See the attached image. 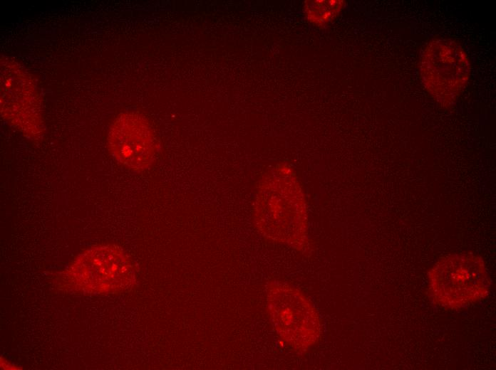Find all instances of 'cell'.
<instances>
[{
	"mask_svg": "<svg viewBox=\"0 0 496 370\" xmlns=\"http://www.w3.org/2000/svg\"><path fill=\"white\" fill-rule=\"evenodd\" d=\"M284 190L281 167L268 173L259 182L254 221L259 231L276 241L299 245L304 242L307 221L303 197L299 188Z\"/></svg>",
	"mask_w": 496,
	"mask_h": 370,
	"instance_id": "obj_1",
	"label": "cell"
},
{
	"mask_svg": "<svg viewBox=\"0 0 496 370\" xmlns=\"http://www.w3.org/2000/svg\"><path fill=\"white\" fill-rule=\"evenodd\" d=\"M491 280L482 258L458 253L440 259L428 273L432 301L447 309H460L489 294Z\"/></svg>",
	"mask_w": 496,
	"mask_h": 370,
	"instance_id": "obj_2",
	"label": "cell"
},
{
	"mask_svg": "<svg viewBox=\"0 0 496 370\" xmlns=\"http://www.w3.org/2000/svg\"><path fill=\"white\" fill-rule=\"evenodd\" d=\"M267 306L277 334L293 350L305 351L320 339L319 314L299 290L285 282H271L267 287Z\"/></svg>",
	"mask_w": 496,
	"mask_h": 370,
	"instance_id": "obj_3",
	"label": "cell"
},
{
	"mask_svg": "<svg viewBox=\"0 0 496 370\" xmlns=\"http://www.w3.org/2000/svg\"><path fill=\"white\" fill-rule=\"evenodd\" d=\"M471 65L463 46L449 38H437L423 50L420 60L421 81L440 104H454L465 88Z\"/></svg>",
	"mask_w": 496,
	"mask_h": 370,
	"instance_id": "obj_4",
	"label": "cell"
},
{
	"mask_svg": "<svg viewBox=\"0 0 496 370\" xmlns=\"http://www.w3.org/2000/svg\"><path fill=\"white\" fill-rule=\"evenodd\" d=\"M67 275L77 290L110 293L130 287L135 282V268L122 248L108 245L81 253L68 268Z\"/></svg>",
	"mask_w": 496,
	"mask_h": 370,
	"instance_id": "obj_5",
	"label": "cell"
},
{
	"mask_svg": "<svg viewBox=\"0 0 496 370\" xmlns=\"http://www.w3.org/2000/svg\"><path fill=\"white\" fill-rule=\"evenodd\" d=\"M28 74L14 62L1 70V112L7 122L27 135H38L43 127L38 92Z\"/></svg>",
	"mask_w": 496,
	"mask_h": 370,
	"instance_id": "obj_6",
	"label": "cell"
},
{
	"mask_svg": "<svg viewBox=\"0 0 496 370\" xmlns=\"http://www.w3.org/2000/svg\"><path fill=\"white\" fill-rule=\"evenodd\" d=\"M113 157L125 167L136 171L154 163L158 143L148 121L135 112L120 114L112 123L108 137Z\"/></svg>",
	"mask_w": 496,
	"mask_h": 370,
	"instance_id": "obj_7",
	"label": "cell"
},
{
	"mask_svg": "<svg viewBox=\"0 0 496 370\" xmlns=\"http://www.w3.org/2000/svg\"><path fill=\"white\" fill-rule=\"evenodd\" d=\"M344 1H307L305 14L307 18L317 26L326 25L334 19L343 9Z\"/></svg>",
	"mask_w": 496,
	"mask_h": 370,
	"instance_id": "obj_8",
	"label": "cell"
}]
</instances>
